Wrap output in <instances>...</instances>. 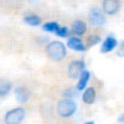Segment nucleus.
<instances>
[{"label":"nucleus","mask_w":124,"mask_h":124,"mask_svg":"<svg viewBox=\"0 0 124 124\" xmlns=\"http://www.w3.org/2000/svg\"><path fill=\"white\" fill-rule=\"evenodd\" d=\"M67 45H68V47L70 48H72V50H75V51H86V45L83 44V41H82V39H79V37H76V36H71V37H68V40H67Z\"/></svg>","instance_id":"nucleus-9"},{"label":"nucleus","mask_w":124,"mask_h":124,"mask_svg":"<svg viewBox=\"0 0 124 124\" xmlns=\"http://www.w3.org/2000/svg\"><path fill=\"white\" fill-rule=\"evenodd\" d=\"M72 32L76 34V35H83L86 31H87V25L85 21H82V20H75L73 23H72Z\"/></svg>","instance_id":"nucleus-12"},{"label":"nucleus","mask_w":124,"mask_h":124,"mask_svg":"<svg viewBox=\"0 0 124 124\" xmlns=\"http://www.w3.org/2000/svg\"><path fill=\"white\" fill-rule=\"evenodd\" d=\"M85 124H94V122H93V120H89V122H86Z\"/></svg>","instance_id":"nucleus-21"},{"label":"nucleus","mask_w":124,"mask_h":124,"mask_svg":"<svg viewBox=\"0 0 124 124\" xmlns=\"http://www.w3.org/2000/svg\"><path fill=\"white\" fill-rule=\"evenodd\" d=\"M58 29H60V24L56 23V21L45 23V24L42 25V30L45 31V32H52V34H56Z\"/></svg>","instance_id":"nucleus-16"},{"label":"nucleus","mask_w":124,"mask_h":124,"mask_svg":"<svg viewBox=\"0 0 124 124\" xmlns=\"http://www.w3.org/2000/svg\"><path fill=\"white\" fill-rule=\"evenodd\" d=\"M46 52L54 61H62L67 55V48L61 41H51L46 45Z\"/></svg>","instance_id":"nucleus-1"},{"label":"nucleus","mask_w":124,"mask_h":124,"mask_svg":"<svg viewBox=\"0 0 124 124\" xmlns=\"http://www.w3.org/2000/svg\"><path fill=\"white\" fill-rule=\"evenodd\" d=\"M57 36H61V37H67L70 35V30L68 27L66 26H60V29L57 30V32H56Z\"/></svg>","instance_id":"nucleus-18"},{"label":"nucleus","mask_w":124,"mask_h":124,"mask_svg":"<svg viewBox=\"0 0 124 124\" xmlns=\"http://www.w3.org/2000/svg\"><path fill=\"white\" fill-rule=\"evenodd\" d=\"M25 118V109L23 107H16L6 112L4 117L5 124H20Z\"/></svg>","instance_id":"nucleus-3"},{"label":"nucleus","mask_w":124,"mask_h":124,"mask_svg":"<svg viewBox=\"0 0 124 124\" xmlns=\"http://www.w3.org/2000/svg\"><path fill=\"white\" fill-rule=\"evenodd\" d=\"M89 77H91V72L87 71V70H85L81 73V76L78 77V83L76 86V88L78 89V92L85 91L87 88V83H88V81H89Z\"/></svg>","instance_id":"nucleus-11"},{"label":"nucleus","mask_w":124,"mask_h":124,"mask_svg":"<svg viewBox=\"0 0 124 124\" xmlns=\"http://www.w3.org/2000/svg\"><path fill=\"white\" fill-rule=\"evenodd\" d=\"M79 96V92H78V89L76 88V87H68V88H66L63 92H62V97H63L65 99H72L73 101L75 98H77Z\"/></svg>","instance_id":"nucleus-15"},{"label":"nucleus","mask_w":124,"mask_h":124,"mask_svg":"<svg viewBox=\"0 0 124 124\" xmlns=\"http://www.w3.org/2000/svg\"><path fill=\"white\" fill-rule=\"evenodd\" d=\"M123 48H124V46H123V41H122L119 44V48H118V52H117V55L120 56V57H123Z\"/></svg>","instance_id":"nucleus-19"},{"label":"nucleus","mask_w":124,"mask_h":124,"mask_svg":"<svg viewBox=\"0 0 124 124\" xmlns=\"http://www.w3.org/2000/svg\"><path fill=\"white\" fill-rule=\"evenodd\" d=\"M117 45H118L117 39L113 36V35H109L102 42V45H101V52L102 54H108V52H110V51L114 50Z\"/></svg>","instance_id":"nucleus-8"},{"label":"nucleus","mask_w":124,"mask_h":124,"mask_svg":"<svg viewBox=\"0 0 124 124\" xmlns=\"http://www.w3.org/2000/svg\"><path fill=\"white\" fill-rule=\"evenodd\" d=\"M11 89H13L11 81L8 78H0V97L8 96Z\"/></svg>","instance_id":"nucleus-13"},{"label":"nucleus","mask_w":124,"mask_h":124,"mask_svg":"<svg viewBox=\"0 0 124 124\" xmlns=\"http://www.w3.org/2000/svg\"><path fill=\"white\" fill-rule=\"evenodd\" d=\"M14 93H15V98H16V101L19 103H26L30 99V97H31L30 89L27 87H25V86L16 87L15 91H14Z\"/></svg>","instance_id":"nucleus-7"},{"label":"nucleus","mask_w":124,"mask_h":124,"mask_svg":"<svg viewBox=\"0 0 124 124\" xmlns=\"http://www.w3.org/2000/svg\"><path fill=\"white\" fill-rule=\"evenodd\" d=\"M76 110H77V103L72 99L62 98L57 103V114L62 118H68L73 116Z\"/></svg>","instance_id":"nucleus-2"},{"label":"nucleus","mask_w":124,"mask_h":124,"mask_svg":"<svg viewBox=\"0 0 124 124\" xmlns=\"http://www.w3.org/2000/svg\"><path fill=\"white\" fill-rule=\"evenodd\" d=\"M86 68V62L83 60H76V61H72L68 68H67V72H68V77L72 78V79H78V77L81 76V73L85 71Z\"/></svg>","instance_id":"nucleus-5"},{"label":"nucleus","mask_w":124,"mask_h":124,"mask_svg":"<svg viewBox=\"0 0 124 124\" xmlns=\"http://www.w3.org/2000/svg\"><path fill=\"white\" fill-rule=\"evenodd\" d=\"M24 23L30 26H39V25H41L42 20H41L40 16H37L35 14H29V15L24 16Z\"/></svg>","instance_id":"nucleus-14"},{"label":"nucleus","mask_w":124,"mask_h":124,"mask_svg":"<svg viewBox=\"0 0 124 124\" xmlns=\"http://www.w3.org/2000/svg\"><path fill=\"white\" fill-rule=\"evenodd\" d=\"M88 20H89V24L93 25V26H103V25H106L107 23V19H106V15L103 14V11L97 8V6H93L91 10H89V13H88Z\"/></svg>","instance_id":"nucleus-4"},{"label":"nucleus","mask_w":124,"mask_h":124,"mask_svg":"<svg viewBox=\"0 0 124 124\" xmlns=\"http://www.w3.org/2000/svg\"><path fill=\"white\" fill-rule=\"evenodd\" d=\"M118 122H119V123H123V122H124V113H120V114H119Z\"/></svg>","instance_id":"nucleus-20"},{"label":"nucleus","mask_w":124,"mask_h":124,"mask_svg":"<svg viewBox=\"0 0 124 124\" xmlns=\"http://www.w3.org/2000/svg\"><path fill=\"white\" fill-rule=\"evenodd\" d=\"M101 41H102L101 35L93 34V35H89V37L87 39V45H88V46H94V45H98Z\"/></svg>","instance_id":"nucleus-17"},{"label":"nucleus","mask_w":124,"mask_h":124,"mask_svg":"<svg viewBox=\"0 0 124 124\" xmlns=\"http://www.w3.org/2000/svg\"><path fill=\"white\" fill-rule=\"evenodd\" d=\"M120 9V3L116 1V0H104L102 1V11L103 14L108 15H116Z\"/></svg>","instance_id":"nucleus-6"},{"label":"nucleus","mask_w":124,"mask_h":124,"mask_svg":"<svg viewBox=\"0 0 124 124\" xmlns=\"http://www.w3.org/2000/svg\"><path fill=\"white\" fill-rule=\"evenodd\" d=\"M96 97H97V92L93 87H88L83 91V94H82V101L86 104H92L93 102L96 101Z\"/></svg>","instance_id":"nucleus-10"}]
</instances>
